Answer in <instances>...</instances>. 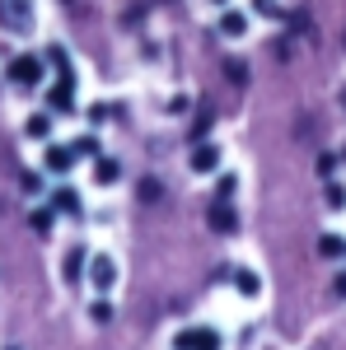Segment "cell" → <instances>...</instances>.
I'll return each instance as SVG.
<instances>
[{"label":"cell","instance_id":"1","mask_svg":"<svg viewBox=\"0 0 346 350\" xmlns=\"http://www.w3.org/2000/svg\"><path fill=\"white\" fill-rule=\"evenodd\" d=\"M173 350H220V332L215 327H178Z\"/></svg>","mask_w":346,"mask_h":350},{"label":"cell","instance_id":"2","mask_svg":"<svg viewBox=\"0 0 346 350\" xmlns=\"http://www.w3.org/2000/svg\"><path fill=\"white\" fill-rule=\"evenodd\" d=\"M42 75H47L42 56H14V61H10V84H19V89H38Z\"/></svg>","mask_w":346,"mask_h":350},{"label":"cell","instance_id":"3","mask_svg":"<svg viewBox=\"0 0 346 350\" xmlns=\"http://www.w3.org/2000/svg\"><path fill=\"white\" fill-rule=\"evenodd\" d=\"M89 285H94L99 295H112V290H117V257L94 252V257H89Z\"/></svg>","mask_w":346,"mask_h":350},{"label":"cell","instance_id":"4","mask_svg":"<svg viewBox=\"0 0 346 350\" xmlns=\"http://www.w3.org/2000/svg\"><path fill=\"white\" fill-rule=\"evenodd\" d=\"M220 159H225V154H220L215 140H197V145L187 150V168H192V173H220Z\"/></svg>","mask_w":346,"mask_h":350},{"label":"cell","instance_id":"5","mask_svg":"<svg viewBox=\"0 0 346 350\" xmlns=\"http://www.w3.org/2000/svg\"><path fill=\"white\" fill-rule=\"evenodd\" d=\"M89 247L84 243H71L66 247V257H61V275H66V285H80V275H89Z\"/></svg>","mask_w":346,"mask_h":350},{"label":"cell","instance_id":"6","mask_svg":"<svg viewBox=\"0 0 346 350\" xmlns=\"http://www.w3.org/2000/svg\"><path fill=\"white\" fill-rule=\"evenodd\" d=\"M230 285H234V295L248 299V304H253V299H262V290H267L262 275H258L253 267H234V271H230Z\"/></svg>","mask_w":346,"mask_h":350},{"label":"cell","instance_id":"7","mask_svg":"<svg viewBox=\"0 0 346 350\" xmlns=\"http://www.w3.org/2000/svg\"><path fill=\"white\" fill-rule=\"evenodd\" d=\"M47 108L61 112V117H71V112H75V80H71V75H61V80L47 89Z\"/></svg>","mask_w":346,"mask_h":350},{"label":"cell","instance_id":"8","mask_svg":"<svg viewBox=\"0 0 346 350\" xmlns=\"http://www.w3.org/2000/svg\"><path fill=\"white\" fill-rule=\"evenodd\" d=\"M28 19H33V5L28 0H0V24L10 28V33H24Z\"/></svg>","mask_w":346,"mask_h":350},{"label":"cell","instance_id":"9","mask_svg":"<svg viewBox=\"0 0 346 350\" xmlns=\"http://www.w3.org/2000/svg\"><path fill=\"white\" fill-rule=\"evenodd\" d=\"M215 28H220V38H230V42H243L248 38V14L243 10H220V19H215Z\"/></svg>","mask_w":346,"mask_h":350},{"label":"cell","instance_id":"10","mask_svg":"<svg viewBox=\"0 0 346 350\" xmlns=\"http://www.w3.org/2000/svg\"><path fill=\"white\" fill-rule=\"evenodd\" d=\"M42 168L56 173V178H66V173L75 168V150H71V145H47V150H42Z\"/></svg>","mask_w":346,"mask_h":350},{"label":"cell","instance_id":"11","mask_svg":"<svg viewBox=\"0 0 346 350\" xmlns=\"http://www.w3.org/2000/svg\"><path fill=\"white\" fill-rule=\"evenodd\" d=\"M122 183V159H112V154H99L94 159V187H117Z\"/></svg>","mask_w":346,"mask_h":350},{"label":"cell","instance_id":"12","mask_svg":"<svg viewBox=\"0 0 346 350\" xmlns=\"http://www.w3.org/2000/svg\"><path fill=\"white\" fill-rule=\"evenodd\" d=\"M211 229L215 234H234V229H239V215H234V201H215L211 206Z\"/></svg>","mask_w":346,"mask_h":350},{"label":"cell","instance_id":"13","mask_svg":"<svg viewBox=\"0 0 346 350\" xmlns=\"http://www.w3.org/2000/svg\"><path fill=\"white\" fill-rule=\"evenodd\" d=\"M52 206H56V211H61V215H75V219L84 215V201H80V191H75V187H56Z\"/></svg>","mask_w":346,"mask_h":350},{"label":"cell","instance_id":"14","mask_svg":"<svg viewBox=\"0 0 346 350\" xmlns=\"http://www.w3.org/2000/svg\"><path fill=\"white\" fill-rule=\"evenodd\" d=\"M71 150H75V159H99V154H103V145H99V135H94V131L75 135V140H71Z\"/></svg>","mask_w":346,"mask_h":350},{"label":"cell","instance_id":"15","mask_svg":"<svg viewBox=\"0 0 346 350\" xmlns=\"http://www.w3.org/2000/svg\"><path fill=\"white\" fill-rule=\"evenodd\" d=\"M319 257L342 262V257H346V234H323V239H319Z\"/></svg>","mask_w":346,"mask_h":350},{"label":"cell","instance_id":"16","mask_svg":"<svg viewBox=\"0 0 346 350\" xmlns=\"http://www.w3.org/2000/svg\"><path fill=\"white\" fill-rule=\"evenodd\" d=\"M24 135L28 140H47V135H52V112H33L24 122Z\"/></svg>","mask_w":346,"mask_h":350},{"label":"cell","instance_id":"17","mask_svg":"<svg viewBox=\"0 0 346 350\" xmlns=\"http://www.w3.org/2000/svg\"><path fill=\"white\" fill-rule=\"evenodd\" d=\"M28 224H33V234H42V239H47V234L56 229V206H38V211L28 215Z\"/></svg>","mask_w":346,"mask_h":350},{"label":"cell","instance_id":"18","mask_svg":"<svg viewBox=\"0 0 346 350\" xmlns=\"http://www.w3.org/2000/svg\"><path fill=\"white\" fill-rule=\"evenodd\" d=\"M239 191V173H215V201H234Z\"/></svg>","mask_w":346,"mask_h":350},{"label":"cell","instance_id":"19","mask_svg":"<svg viewBox=\"0 0 346 350\" xmlns=\"http://www.w3.org/2000/svg\"><path fill=\"white\" fill-rule=\"evenodd\" d=\"M323 201H328V211H346V187L328 178V187H323Z\"/></svg>","mask_w":346,"mask_h":350},{"label":"cell","instance_id":"20","mask_svg":"<svg viewBox=\"0 0 346 350\" xmlns=\"http://www.w3.org/2000/svg\"><path fill=\"white\" fill-rule=\"evenodd\" d=\"M89 323H99V327L112 323V304H108V295H99L94 304H89Z\"/></svg>","mask_w":346,"mask_h":350},{"label":"cell","instance_id":"21","mask_svg":"<svg viewBox=\"0 0 346 350\" xmlns=\"http://www.w3.org/2000/svg\"><path fill=\"white\" fill-rule=\"evenodd\" d=\"M253 14H267V19H281V5H276V0H253Z\"/></svg>","mask_w":346,"mask_h":350},{"label":"cell","instance_id":"22","mask_svg":"<svg viewBox=\"0 0 346 350\" xmlns=\"http://www.w3.org/2000/svg\"><path fill=\"white\" fill-rule=\"evenodd\" d=\"M24 191H28V196H38V191H42V178H38V173H24Z\"/></svg>","mask_w":346,"mask_h":350},{"label":"cell","instance_id":"23","mask_svg":"<svg viewBox=\"0 0 346 350\" xmlns=\"http://www.w3.org/2000/svg\"><path fill=\"white\" fill-rule=\"evenodd\" d=\"M332 168H337V154H323V159H319V173H323V178H332Z\"/></svg>","mask_w":346,"mask_h":350},{"label":"cell","instance_id":"24","mask_svg":"<svg viewBox=\"0 0 346 350\" xmlns=\"http://www.w3.org/2000/svg\"><path fill=\"white\" fill-rule=\"evenodd\" d=\"M332 295H337V299H346V271L337 275V280H332Z\"/></svg>","mask_w":346,"mask_h":350},{"label":"cell","instance_id":"25","mask_svg":"<svg viewBox=\"0 0 346 350\" xmlns=\"http://www.w3.org/2000/svg\"><path fill=\"white\" fill-rule=\"evenodd\" d=\"M211 5H220V10H225V5H230V0H211Z\"/></svg>","mask_w":346,"mask_h":350},{"label":"cell","instance_id":"26","mask_svg":"<svg viewBox=\"0 0 346 350\" xmlns=\"http://www.w3.org/2000/svg\"><path fill=\"white\" fill-rule=\"evenodd\" d=\"M342 108H346V89H342Z\"/></svg>","mask_w":346,"mask_h":350},{"label":"cell","instance_id":"27","mask_svg":"<svg viewBox=\"0 0 346 350\" xmlns=\"http://www.w3.org/2000/svg\"><path fill=\"white\" fill-rule=\"evenodd\" d=\"M10 350H14V346H10Z\"/></svg>","mask_w":346,"mask_h":350}]
</instances>
